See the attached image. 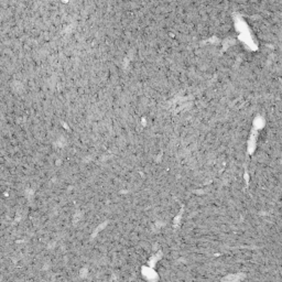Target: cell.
I'll return each mask as SVG.
<instances>
[{
  "instance_id": "6da1fadb",
  "label": "cell",
  "mask_w": 282,
  "mask_h": 282,
  "mask_svg": "<svg viewBox=\"0 0 282 282\" xmlns=\"http://www.w3.org/2000/svg\"><path fill=\"white\" fill-rule=\"evenodd\" d=\"M240 280V277L236 275H230L224 279V282H238Z\"/></svg>"
}]
</instances>
